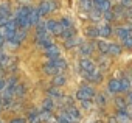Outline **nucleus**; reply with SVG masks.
I'll use <instances>...</instances> for the list:
<instances>
[{
	"label": "nucleus",
	"mask_w": 132,
	"mask_h": 123,
	"mask_svg": "<svg viewBox=\"0 0 132 123\" xmlns=\"http://www.w3.org/2000/svg\"><path fill=\"white\" fill-rule=\"evenodd\" d=\"M65 69H67V63L65 59L62 58H57V59H50L47 64H44V72L48 73V75H57V73H62Z\"/></svg>",
	"instance_id": "f257e3e1"
},
{
	"label": "nucleus",
	"mask_w": 132,
	"mask_h": 123,
	"mask_svg": "<svg viewBox=\"0 0 132 123\" xmlns=\"http://www.w3.org/2000/svg\"><path fill=\"white\" fill-rule=\"evenodd\" d=\"M30 11H31V8L30 6H20L19 10H17V13H16V22H17V27L19 28H23V30H27V28H30L31 25H30V19H28V16H30Z\"/></svg>",
	"instance_id": "f03ea898"
},
{
	"label": "nucleus",
	"mask_w": 132,
	"mask_h": 123,
	"mask_svg": "<svg viewBox=\"0 0 132 123\" xmlns=\"http://www.w3.org/2000/svg\"><path fill=\"white\" fill-rule=\"evenodd\" d=\"M93 97H95V89L92 86H81L76 90V98L79 101H82V100H92Z\"/></svg>",
	"instance_id": "7ed1b4c3"
},
{
	"label": "nucleus",
	"mask_w": 132,
	"mask_h": 123,
	"mask_svg": "<svg viewBox=\"0 0 132 123\" xmlns=\"http://www.w3.org/2000/svg\"><path fill=\"white\" fill-rule=\"evenodd\" d=\"M79 70H81V73H82V76H84V75H89V73L95 72V70H96V66H95V63H93L92 59L82 58V59L79 61Z\"/></svg>",
	"instance_id": "20e7f679"
},
{
	"label": "nucleus",
	"mask_w": 132,
	"mask_h": 123,
	"mask_svg": "<svg viewBox=\"0 0 132 123\" xmlns=\"http://www.w3.org/2000/svg\"><path fill=\"white\" fill-rule=\"evenodd\" d=\"M25 37H27V30L17 28V31L14 33V36H13V39L10 41V44H11V45H20V44L25 41Z\"/></svg>",
	"instance_id": "39448f33"
},
{
	"label": "nucleus",
	"mask_w": 132,
	"mask_h": 123,
	"mask_svg": "<svg viewBox=\"0 0 132 123\" xmlns=\"http://www.w3.org/2000/svg\"><path fill=\"white\" fill-rule=\"evenodd\" d=\"M45 56H47L48 59H57V58H61V50H59V47H56L54 44L50 45L48 48H45Z\"/></svg>",
	"instance_id": "423d86ee"
},
{
	"label": "nucleus",
	"mask_w": 132,
	"mask_h": 123,
	"mask_svg": "<svg viewBox=\"0 0 132 123\" xmlns=\"http://www.w3.org/2000/svg\"><path fill=\"white\" fill-rule=\"evenodd\" d=\"M54 8H56L54 2H50V0H45V2H42V3L39 5V11H40V14H42V16H45V14L51 13Z\"/></svg>",
	"instance_id": "0eeeda50"
},
{
	"label": "nucleus",
	"mask_w": 132,
	"mask_h": 123,
	"mask_svg": "<svg viewBox=\"0 0 132 123\" xmlns=\"http://www.w3.org/2000/svg\"><path fill=\"white\" fill-rule=\"evenodd\" d=\"M107 90L110 94H118L121 92V81L117 80V78H112L109 83H107Z\"/></svg>",
	"instance_id": "6e6552de"
},
{
	"label": "nucleus",
	"mask_w": 132,
	"mask_h": 123,
	"mask_svg": "<svg viewBox=\"0 0 132 123\" xmlns=\"http://www.w3.org/2000/svg\"><path fill=\"white\" fill-rule=\"evenodd\" d=\"M40 17H42V14H40L39 8H31L30 16H28V19H30V25H37V24L40 22Z\"/></svg>",
	"instance_id": "1a4fd4ad"
},
{
	"label": "nucleus",
	"mask_w": 132,
	"mask_h": 123,
	"mask_svg": "<svg viewBox=\"0 0 132 123\" xmlns=\"http://www.w3.org/2000/svg\"><path fill=\"white\" fill-rule=\"evenodd\" d=\"M36 42H37V45H40L44 48H48L50 45H53V41L50 39L48 34L47 36H36Z\"/></svg>",
	"instance_id": "9d476101"
},
{
	"label": "nucleus",
	"mask_w": 132,
	"mask_h": 123,
	"mask_svg": "<svg viewBox=\"0 0 132 123\" xmlns=\"http://www.w3.org/2000/svg\"><path fill=\"white\" fill-rule=\"evenodd\" d=\"M57 123H78V121H76L69 112H65V111H64L61 115H57Z\"/></svg>",
	"instance_id": "9b49d317"
},
{
	"label": "nucleus",
	"mask_w": 132,
	"mask_h": 123,
	"mask_svg": "<svg viewBox=\"0 0 132 123\" xmlns=\"http://www.w3.org/2000/svg\"><path fill=\"white\" fill-rule=\"evenodd\" d=\"M95 8L101 13H106L110 10V0H101V2H95Z\"/></svg>",
	"instance_id": "f8f14e48"
},
{
	"label": "nucleus",
	"mask_w": 132,
	"mask_h": 123,
	"mask_svg": "<svg viewBox=\"0 0 132 123\" xmlns=\"http://www.w3.org/2000/svg\"><path fill=\"white\" fill-rule=\"evenodd\" d=\"M92 51H93V45H92V44H81V47H79V53H81V56L87 58V56L92 55Z\"/></svg>",
	"instance_id": "ddd939ff"
},
{
	"label": "nucleus",
	"mask_w": 132,
	"mask_h": 123,
	"mask_svg": "<svg viewBox=\"0 0 132 123\" xmlns=\"http://www.w3.org/2000/svg\"><path fill=\"white\" fill-rule=\"evenodd\" d=\"M47 95H48V98H51V100H61V98H62V94H61L59 89H56V86H54V87H50V89L47 90Z\"/></svg>",
	"instance_id": "4468645a"
},
{
	"label": "nucleus",
	"mask_w": 132,
	"mask_h": 123,
	"mask_svg": "<svg viewBox=\"0 0 132 123\" xmlns=\"http://www.w3.org/2000/svg\"><path fill=\"white\" fill-rule=\"evenodd\" d=\"M64 111H65V112H69V114H70V115H72V117L76 120V121H79V118H81V114H79V111H78V109H76L73 104H70V106H65V109H64Z\"/></svg>",
	"instance_id": "2eb2a0df"
},
{
	"label": "nucleus",
	"mask_w": 132,
	"mask_h": 123,
	"mask_svg": "<svg viewBox=\"0 0 132 123\" xmlns=\"http://www.w3.org/2000/svg\"><path fill=\"white\" fill-rule=\"evenodd\" d=\"M84 78H86L87 81H90V83H100V81H101V73H100L98 70H95V72H92V73H89V75H84Z\"/></svg>",
	"instance_id": "dca6fc26"
},
{
	"label": "nucleus",
	"mask_w": 132,
	"mask_h": 123,
	"mask_svg": "<svg viewBox=\"0 0 132 123\" xmlns=\"http://www.w3.org/2000/svg\"><path fill=\"white\" fill-rule=\"evenodd\" d=\"M65 83H67V80H65V76H64L62 73H57V75H54V78H53V86L59 87V86H64Z\"/></svg>",
	"instance_id": "f3484780"
},
{
	"label": "nucleus",
	"mask_w": 132,
	"mask_h": 123,
	"mask_svg": "<svg viewBox=\"0 0 132 123\" xmlns=\"http://www.w3.org/2000/svg\"><path fill=\"white\" fill-rule=\"evenodd\" d=\"M98 30H100V36H101V37H109V36L112 34L110 25H101V27H98Z\"/></svg>",
	"instance_id": "a211bd4d"
},
{
	"label": "nucleus",
	"mask_w": 132,
	"mask_h": 123,
	"mask_svg": "<svg viewBox=\"0 0 132 123\" xmlns=\"http://www.w3.org/2000/svg\"><path fill=\"white\" fill-rule=\"evenodd\" d=\"M96 47H98V50H100L101 55H109V47H110V44H107V42H104V41H98Z\"/></svg>",
	"instance_id": "6ab92c4d"
},
{
	"label": "nucleus",
	"mask_w": 132,
	"mask_h": 123,
	"mask_svg": "<svg viewBox=\"0 0 132 123\" xmlns=\"http://www.w3.org/2000/svg\"><path fill=\"white\" fill-rule=\"evenodd\" d=\"M130 89H132L130 78H123L121 80V92L123 94H127V92H130Z\"/></svg>",
	"instance_id": "aec40b11"
},
{
	"label": "nucleus",
	"mask_w": 132,
	"mask_h": 123,
	"mask_svg": "<svg viewBox=\"0 0 132 123\" xmlns=\"http://www.w3.org/2000/svg\"><path fill=\"white\" fill-rule=\"evenodd\" d=\"M117 34H118L120 39L129 36V34H130V27H118V28H117Z\"/></svg>",
	"instance_id": "412c9836"
},
{
	"label": "nucleus",
	"mask_w": 132,
	"mask_h": 123,
	"mask_svg": "<svg viewBox=\"0 0 132 123\" xmlns=\"http://www.w3.org/2000/svg\"><path fill=\"white\" fill-rule=\"evenodd\" d=\"M0 17H10V3H0Z\"/></svg>",
	"instance_id": "4be33fe9"
},
{
	"label": "nucleus",
	"mask_w": 132,
	"mask_h": 123,
	"mask_svg": "<svg viewBox=\"0 0 132 123\" xmlns=\"http://www.w3.org/2000/svg\"><path fill=\"white\" fill-rule=\"evenodd\" d=\"M81 8L86 10V11H92V10L95 8L93 0H81Z\"/></svg>",
	"instance_id": "5701e85b"
},
{
	"label": "nucleus",
	"mask_w": 132,
	"mask_h": 123,
	"mask_svg": "<svg viewBox=\"0 0 132 123\" xmlns=\"http://www.w3.org/2000/svg\"><path fill=\"white\" fill-rule=\"evenodd\" d=\"M28 120H30L31 123H39V121H40L39 112H37V111H30V112H28Z\"/></svg>",
	"instance_id": "b1692460"
},
{
	"label": "nucleus",
	"mask_w": 132,
	"mask_h": 123,
	"mask_svg": "<svg viewBox=\"0 0 132 123\" xmlns=\"http://www.w3.org/2000/svg\"><path fill=\"white\" fill-rule=\"evenodd\" d=\"M65 47H67V48H72V47H75V45H78V44H81V41L78 39V37H69V39H65Z\"/></svg>",
	"instance_id": "393cba45"
},
{
	"label": "nucleus",
	"mask_w": 132,
	"mask_h": 123,
	"mask_svg": "<svg viewBox=\"0 0 132 123\" xmlns=\"http://www.w3.org/2000/svg\"><path fill=\"white\" fill-rule=\"evenodd\" d=\"M86 34L89 37H98L100 36V30H98V27H89L86 30Z\"/></svg>",
	"instance_id": "a878e982"
},
{
	"label": "nucleus",
	"mask_w": 132,
	"mask_h": 123,
	"mask_svg": "<svg viewBox=\"0 0 132 123\" xmlns=\"http://www.w3.org/2000/svg\"><path fill=\"white\" fill-rule=\"evenodd\" d=\"M118 120H120V121H123V123H127V121H129V114H127L126 107L120 109V112H118Z\"/></svg>",
	"instance_id": "bb28decb"
},
{
	"label": "nucleus",
	"mask_w": 132,
	"mask_h": 123,
	"mask_svg": "<svg viewBox=\"0 0 132 123\" xmlns=\"http://www.w3.org/2000/svg\"><path fill=\"white\" fill-rule=\"evenodd\" d=\"M121 53V47L118 44H110L109 47V55H113V56H118Z\"/></svg>",
	"instance_id": "cd10ccee"
},
{
	"label": "nucleus",
	"mask_w": 132,
	"mask_h": 123,
	"mask_svg": "<svg viewBox=\"0 0 132 123\" xmlns=\"http://www.w3.org/2000/svg\"><path fill=\"white\" fill-rule=\"evenodd\" d=\"M8 63H10L8 55H6L5 51L0 50V67H6V66H8Z\"/></svg>",
	"instance_id": "c85d7f7f"
},
{
	"label": "nucleus",
	"mask_w": 132,
	"mask_h": 123,
	"mask_svg": "<svg viewBox=\"0 0 132 123\" xmlns=\"http://www.w3.org/2000/svg\"><path fill=\"white\" fill-rule=\"evenodd\" d=\"M124 13H126V8H124L123 5H118V6L113 8V14H115V17H124Z\"/></svg>",
	"instance_id": "c756f323"
},
{
	"label": "nucleus",
	"mask_w": 132,
	"mask_h": 123,
	"mask_svg": "<svg viewBox=\"0 0 132 123\" xmlns=\"http://www.w3.org/2000/svg\"><path fill=\"white\" fill-rule=\"evenodd\" d=\"M101 14H103V13H101V11H98V10H96V8H93V10H92V11H90V19H92V20H100V19H101V17H103V16H101Z\"/></svg>",
	"instance_id": "7c9ffc66"
},
{
	"label": "nucleus",
	"mask_w": 132,
	"mask_h": 123,
	"mask_svg": "<svg viewBox=\"0 0 132 123\" xmlns=\"http://www.w3.org/2000/svg\"><path fill=\"white\" fill-rule=\"evenodd\" d=\"M64 39H69V37H73L75 36V30L73 28H67V30H64V33L61 34Z\"/></svg>",
	"instance_id": "2f4dec72"
},
{
	"label": "nucleus",
	"mask_w": 132,
	"mask_h": 123,
	"mask_svg": "<svg viewBox=\"0 0 132 123\" xmlns=\"http://www.w3.org/2000/svg\"><path fill=\"white\" fill-rule=\"evenodd\" d=\"M14 95H16V97H23V95H25V86H23V84H17Z\"/></svg>",
	"instance_id": "473e14b6"
},
{
	"label": "nucleus",
	"mask_w": 132,
	"mask_h": 123,
	"mask_svg": "<svg viewBox=\"0 0 132 123\" xmlns=\"http://www.w3.org/2000/svg\"><path fill=\"white\" fill-rule=\"evenodd\" d=\"M121 41H123V45H124L126 48H132V34H129V36L123 37Z\"/></svg>",
	"instance_id": "72a5a7b5"
},
{
	"label": "nucleus",
	"mask_w": 132,
	"mask_h": 123,
	"mask_svg": "<svg viewBox=\"0 0 132 123\" xmlns=\"http://www.w3.org/2000/svg\"><path fill=\"white\" fill-rule=\"evenodd\" d=\"M53 107H54L53 100H51V98H47V100L44 101V109H47V111H53Z\"/></svg>",
	"instance_id": "f704fd0d"
},
{
	"label": "nucleus",
	"mask_w": 132,
	"mask_h": 123,
	"mask_svg": "<svg viewBox=\"0 0 132 123\" xmlns=\"http://www.w3.org/2000/svg\"><path fill=\"white\" fill-rule=\"evenodd\" d=\"M61 24H62V27L67 30V28H72V22H70V19H67V17H64V19H61L59 20Z\"/></svg>",
	"instance_id": "c9c22d12"
},
{
	"label": "nucleus",
	"mask_w": 132,
	"mask_h": 123,
	"mask_svg": "<svg viewBox=\"0 0 132 123\" xmlns=\"http://www.w3.org/2000/svg\"><path fill=\"white\" fill-rule=\"evenodd\" d=\"M103 14H104L103 17H104L106 20H112V19H115V14H112V13H110V10H109V11H106V13H103Z\"/></svg>",
	"instance_id": "e433bc0d"
},
{
	"label": "nucleus",
	"mask_w": 132,
	"mask_h": 123,
	"mask_svg": "<svg viewBox=\"0 0 132 123\" xmlns=\"http://www.w3.org/2000/svg\"><path fill=\"white\" fill-rule=\"evenodd\" d=\"M121 5L126 10H129V8H132V0H121Z\"/></svg>",
	"instance_id": "4c0bfd02"
},
{
	"label": "nucleus",
	"mask_w": 132,
	"mask_h": 123,
	"mask_svg": "<svg viewBox=\"0 0 132 123\" xmlns=\"http://www.w3.org/2000/svg\"><path fill=\"white\" fill-rule=\"evenodd\" d=\"M117 104H118V107H120V109L126 107V101H124L123 98H117Z\"/></svg>",
	"instance_id": "58836bf2"
},
{
	"label": "nucleus",
	"mask_w": 132,
	"mask_h": 123,
	"mask_svg": "<svg viewBox=\"0 0 132 123\" xmlns=\"http://www.w3.org/2000/svg\"><path fill=\"white\" fill-rule=\"evenodd\" d=\"M98 104H106V97L104 95H98Z\"/></svg>",
	"instance_id": "ea45409f"
},
{
	"label": "nucleus",
	"mask_w": 132,
	"mask_h": 123,
	"mask_svg": "<svg viewBox=\"0 0 132 123\" xmlns=\"http://www.w3.org/2000/svg\"><path fill=\"white\" fill-rule=\"evenodd\" d=\"M82 106H84L86 109H89V107L92 106V100H82Z\"/></svg>",
	"instance_id": "a19ab883"
},
{
	"label": "nucleus",
	"mask_w": 132,
	"mask_h": 123,
	"mask_svg": "<svg viewBox=\"0 0 132 123\" xmlns=\"http://www.w3.org/2000/svg\"><path fill=\"white\" fill-rule=\"evenodd\" d=\"M5 41H6L5 34H3V33H0V47H3V45H5Z\"/></svg>",
	"instance_id": "79ce46f5"
},
{
	"label": "nucleus",
	"mask_w": 132,
	"mask_h": 123,
	"mask_svg": "<svg viewBox=\"0 0 132 123\" xmlns=\"http://www.w3.org/2000/svg\"><path fill=\"white\" fill-rule=\"evenodd\" d=\"M10 123H25V120L23 118H13Z\"/></svg>",
	"instance_id": "37998d69"
},
{
	"label": "nucleus",
	"mask_w": 132,
	"mask_h": 123,
	"mask_svg": "<svg viewBox=\"0 0 132 123\" xmlns=\"http://www.w3.org/2000/svg\"><path fill=\"white\" fill-rule=\"evenodd\" d=\"M127 103L132 106V90H130V92H127Z\"/></svg>",
	"instance_id": "c03bdc74"
},
{
	"label": "nucleus",
	"mask_w": 132,
	"mask_h": 123,
	"mask_svg": "<svg viewBox=\"0 0 132 123\" xmlns=\"http://www.w3.org/2000/svg\"><path fill=\"white\" fill-rule=\"evenodd\" d=\"M5 87H6V83H5V81H3L2 78H0V90H3Z\"/></svg>",
	"instance_id": "a18cd8bd"
},
{
	"label": "nucleus",
	"mask_w": 132,
	"mask_h": 123,
	"mask_svg": "<svg viewBox=\"0 0 132 123\" xmlns=\"http://www.w3.org/2000/svg\"><path fill=\"white\" fill-rule=\"evenodd\" d=\"M109 123H118V118H115V117H109Z\"/></svg>",
	"instance_id": "49530a36"
},
{
	"label": "nucleus",
	"mask_w": 132,
	"mask_h": 123,
	"mask_svg": "<svg viewBox=\"0 0 132 123\" xmlns=\"http://www.w3.org/2000/svg\"><path fill=\"white\" fill-rule=\"evenodd\" d=\"M95 2H101V0H93V3H95Z\"/></svg>",
	"instance_id": "de8ad7c7"
},
{
	"label": "nucleus",
	"mask_w": 132,
	"mask_h": 123,
	"mask_svg": "<svg viewBox=\"0 0 132 123\" xmlns=\"http://www.w3.org/2000/svg\"><path fill=\"white\" fill-rule=\"evenodd\" d=\"M130 84H132V78H130Z\"/></svg>",
	"instance_id": "09e8293b"
}]
</instances>
